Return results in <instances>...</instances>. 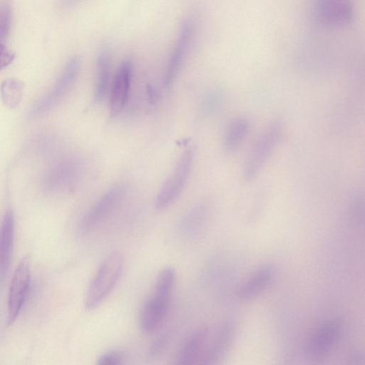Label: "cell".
<instances>
[{"instance_id": "14", "label": "cell", "mask_w": 365, "mask_h": 365, "mask_svg": "<svg viewBox=\"0 0 365 365\" xmlns=\"http://www.w3.org/2000/svg\"><path fill=\"white\" fill-rule=\"evenodd\" d=\"M234 331L233 322L225 323L218 330L209 347L205 349L200 363L210 364L217 362L230 347L234 336Z\"/></svg>"}, {"instance_id": "1", "label": "cell", "mask_w": 365, "mask_h": 365, "mask_svg": "<svg viewBox=\"0 0 365 365\" xmlns=\"http://www.w3.org/2000/svg\"><path fill=\"white\" fill-rule=\"evenodd\" d=\"M123 266L124 258L120 252H112L104 258L88 288L87 309H94L103 302L119 281Z\"/></svg>"}, {"instance_id": "11", "label": "cell", "mask_w": 365, "mask_h": 365, "mask_svg": "<svg viewBox=\"0 0 365 365\" xmlns=\"http://www.w3.org/2000/svg\"><path fill=\"white\" fill-rule=\"evenodd\" d=\"M14 236V217L8 209L0 227V287L3 284L9 269Z\"/></svg>"}, {"instance_id": "15", "label": "cell", "mask_w": 365, "mask_h": 365, "mask_svg": "<svg viewBox=\"0 0 365 365\" xmlns=\"http://www.w3.org/2000/svg\"><path fill=\"white\" fill-rule=\"evenodd\" d=\"M209 332L207 327L197 329L183 346L179 354L178 363L180 364L200 363L205 351Z\"/></svg>"}, {"instance_id": "13", "label": "cell", "mask_w": 365, "mask_h": 365, "mask_svg": "<svg viewBox=\"0 0 365 365\" xmlns=\"http://www.w3.org/2000/svg\"><path fill=\"white\" fill-rule=\"evenodd\" d=\"M340 332V324L338 322L324 324L314 334L310 341V353L315 356H320L329 352L339 340Z\"/></svg>"}, {"instance_id": "23", "label": "cell", "mask_w": 365, "mask_h": 365, "mask_svg": "<svg viewBox=\"0 0 365 365\" xmlns=\"http://www.w3.org/2000/svg\"><path fill=\"white\" fill-rule=\"evenodd\" d=\"M169 341V336L167 333L158 336L151 344L148 355L150 357H155L161 354L166 349Z\"/></svg>"}, {"instance_id": "22", "label": "cell", "mask_w": 365, "mask_h": 365, "mask_svg": "<svg viewBox=\"0 0 365 365\" xmlns=\"http://www.w3.org/2000/svg\"><path fill=\"white\" fill-rule=\"evenodd\" d=\"M125 354L120 350H110L99 356L97 364L100 365H118L124 363Z\"/></svg>"}, {"instance_id": "10", "label": "cell", "mask_w": 365, "mask_h": 365, "mask_svg": "<svg viewBox=\"0 0 365 365\" xmlns=\"http://www.w3.org/2000/svg\"><path fill=\"white\" fill-rule=\"evenodd\" d=\"M170 297L155 294L145 303L140 316L141 329L145 333L155 331L164 320L169 307Z\"/></svg>"}, {"instance_id": "3", "label": "cell", "mask_w": 365, "mask_h": 365, "mask_svg": "<svg viewBox=\"0 0 365 365\" xmlns=\"http://www.w3.org/2000/svg\"><path fill=\"white\" fill-rule=\"evenodd\" d=\"M195 156V150L190 148L185 150L178 160L172 174L159 190L155 207L164 210L174 203L181 195L189 178Z\"/></svg>"}, {"instance_id": "5", "label": "cell", "mask_w": 365, "mask_h": 365, "mask_svg": "<svg viewBox=\"0 0 365 365\" xmlns=\"http://www.w3.org/2000/svg\"><path fill=\"white\" fill-rule=\"evenodd\" d=\"M195 33V20L193 16H187L181 23L165 67L164 83L166 86H170L178 76L190 52Z\"/></svg>"}, {"instance_id": "21", "label": "cell", "mask_w": 365, "mask_h": 365, "mask_svg": "<svg viewBox=\"0 0 365 365\" xmlns=\"http://www.w3.org/2000/svg\"><path fill=\"white\" fill-rule=\"evenodd\" d=\"M222 100L221 91L217 89L210 90L205 93L202 101V110L207 114H210L219 108Z\"/></svg>"}, {"instance_id": "24", "label": "cell", "mask_w": 365, "mask_h": 365, "mask_svg": "<svg viewBox=\"0 0 365 365\" xmlns=\"http://www.w3.org/2000/svg\"><path fill=\"white\" fill-rule=\"evenodd\" d=\"M14 58V54L9 51L4 44L0 45V71L11 64Z\"/></svg>"}, {"instance_id": "18", "label": "cell", "mask_w": 365, "mask_h": 365, "mask_svg": "<svg viewBox=\"0 0 365 365\" xmlns=\"http://www.w3.org/2000/svg\"><path fill=\"white\" fill-rule=\"evenodd\" d=\"M0 91L4 103L9 108H15L21 100L24 85L18 79L7 78L2 82Z\"/></svg>"}, {"instance_id": "17", "label": "cell", "mask_w": 365, "mask_h": 365, "mask_svg": "<svg viewBox=\"0 0 365 365\" xmlns=\"http://www.w3.org/2000/svg\"><path fill=\"white\" fill-rule=\"evenodd\" d=\"M250 122L245 117H237L230 122L224 138V146L227 151L237 150L248 135Z\"/></svg>"}, {"instance_id": "2", "label": "cell", "mask_w": 365, "mask_h": 365, "mask_svg": "<svg viewBox=\"0 0 365 365\" xmlns=\"http://www.w3.org/2000/svg\"><path fill=\"white\" fill-rule=\"evenodd\" d=\"M284 127L277 120L267 125L256 139L251 148L243 167V178L251 181L261 170L279 144L283 135Z\"/></svg>"}, {"instance_id": "8", "label": "cell", "mask_w": 365, "mask_h": 365, "mask_svg": "<svg viewBox=\"0 0 365 365\" xmlns=\"http://www.w3.org/2000/svg\"><path fill=\"white\" fill-rule=\"evenodd\" d=\"M133 72V61L130 59H125L121 62L115 73L108 91V107L111 117L118 115L128 102Z\"/></svg>"}, {"instance_id": "12", "label": "cell", "mask_w": 365, "mask_h": 365, "mask_svg": "<svg viewBox=\"0 0 365 365\" xmlns=\"http://www.w3.org/2000/svg\"><path fill=\"white\" fill-rule=\"evenodd\" d=\"M111 53L108 46H103L100 48L96 63V83L93 92V101L101 103L109 91L111 75Z\"/></svg>"}, {"instance_id": "7", "label": "cell", "mask_w": 365, "mask_h": 365, "mask_svg": "<svg viewBox=\"0 0 365 365\" xmlns=\"http://www.w3.org/2000/svg\"><path fill=\"white\" fill-rule=\"evenodd\" d=\"M314 11L321 24L331 27L347 26L354 17L351 0H314Z\"/></svg>"}, {"instance_id": "16", "label": "cell", "mask_w": 365, "mask_h": 365, "mask_svg": "<svg viewBox=\"0 0 365 365\" xmlns=\"http://www.w3.org/2000/svg\"><path fill=\"white\" fill-rule=\"evenodd\" d=\"M273 276L274 269L271 265L262 266L242 286L239 297L242 299L256 297L270 284Z\"/></svg>"}, {"instance_id": "9", "label": "cell", "mask_w": 365, "mask_h": 365, "mask_svg": "<svg viewBox=\"0 0 365 365\" xmlns=\"http://www.w3.org/2000/svg\"><path fill=\"white\" fill-rule=\"evenodd\" d=\"M81 58L74 56L66 62L53 90L34 107V112L41 113L54 106L73 85L81 68Z\"/></svg>"}, {"instance_id": "20", "label": "cell", "mask_w": 365, "mask_h": 365, "mask_svg": "<svg viewBox=\"0 0 365 365\" xmlns=\"http://www.w3.org/2000/svg\"><path fill=\"white\" fill-rule=\"evenodd\" d=\"M12 20V9L7 1L0 2V45L4 41L10 31Z\"/></svg>"}, {"instance_id": "25", "label": "cell", "mask_w": 365, "mask_h": 365, "mask_svg": "<svg viewBox=\"0 0 365 365\" xmlns=\"http://www.w3.org/2000/svg\"><path fill=\"white\" fill-rule=\"evenodd\" d=\"M80 0H62L64 5L68 6H72L78 3Z\"/></svg>"}, {"instance_id": "19", "label": "cell", "mask_w": 365, "mask_h": 365, "mask_svg": "<svg viewBox=\"0 0 365 365\" xmlns=\"http://www.w3.org/2000/svg\"><path fill=\"white\" fill-rule=\"evenodd\" d=\"M176 281V272L170 267L163 269L158 274L154 293L171 297Z\"/></svg>"}, {"instance_id": "6", "label": "cell", "mask_w": 365, "mask_h": 365, "mask_svg": "<svg viewBox=\"0 0 365 365\" xmlns=\"http://www.w3.org/2000/svg\"><path fill=\"white\" fill-rule=\"evenodd\" d=\"M31 269L28 257L23 258L14 272L8 295L7 324L17 319L25 302L30 284Z\"/></svg>"}, {"instance_id": "4", "label": "cell", "mask_w": 365, "mask_h": 365, "mask_svg": "<svg viewBox=\"0 0 365 365\" xmlns=\"http://www.w3.org/2000/svg\"><path fill=\"white\" fill-rule=\"evenodd\" d=\"M125 192L123 183L108 187L81 217L78 227L79 232L87 234L101 225L120 205Z\"/></svg>"}]
</instances>
